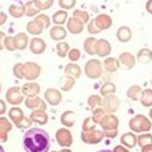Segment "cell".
<instances>
[{"mask_svg": "<svg viewBox=\"0 0 152 152\" xmlns=\"http://www.w3.org/2000/svg\"><path fill=\"white\" fill-rule=\"evenodd\" d=\"M33 118H35L36 121H41V123H45V119L42 115H33Z\"/></svg>", "mask_w": 152, "mask_h": 152, "instance_id": "cell-11", "label": "cell"}, {"mask_svg": "<svg viewBox=\"0 0 152 152\" xmlns=\"http://www.w3.org/2000/svg\"><path fill=\"white\" fill-rule=\"evenodd\" d=\"M72 58H73V59H77V53H73V55H72Z\"/></svg>", "mask_w": 152, "mask_h": 152, "instance_id": "cell-12", "label": "cell"}, {"mask_svg": "<svg viewBox=\"0 0 152 152\" xmlns=\"http://www.w3.org/2000/svg\"><path fill=\"white\" fill-rule=\"evenodd\" d=\"M53 152H56V151H53Z\"/></svg>", "mask_w": 152, "mask_h": 152, "instance_id": "cell-17", "label": "cell"}, {"mask_svg": "<svg viewBox=\"0 0 152 152\" xmlns=\"http://www.w3.org/2000/svg\"><path fill=\"white\" fill-rule=\"evenodd\" d=\"M130 128L136 132H142V130H148L150 129V123L145 119V116L138 115L136 119L130 121Z\"/></svg>", "mask_w": 152, "mask_h": 152, "instance_id": "cell-2", "label": "cell"}, {"mask_svg": "<svg viewBox=\"0 0 152 152\" xmlns=\"http://www.w3.org/2000/svg\"><path fill=\"white\" fill-rule=\"evenodd\" d=\"M60 152H72V151L70 150H61Z\"/></svg>", "mask_w": 152, "mask_h": 152, "instance_id": "cell-14", "label": "cell"}, {"mask_svg": "<svg viewBox=\"0 0 152 152\" xmlns=\"http://www.w3.org/2000/svg\"><path fill=\"white\" fill-rule=\"evenodd\" d=\"M23 148L26 152H48L50 148V136L40 128H32L23 136Z\"/></svg>", "mask_w": 152, "mask_h": 152, "instance_id": "cell-1", "label": "cell"}, {"mask_svg": "<svg viewBox=\"0 0 152 152\" xmlns=\"http://www.w3.org/2000/svg\"><path fill=\"white\" fill-rule=\"evenodd\" d=\"M143 96H145V99H143V104L145 105H151L152 104V92L151 91H146L145 94H143Z\"/></svg>", "mask_w": 152, "mask_h": 152, "instance_id": "cell-8", "label": "cell"}, {"mask_svg": "<svg viewBox=\"0 0 152 152\" xmlns=\"http://www.w3.org/2000/svg\"><path fill=\"white\" fill-rule=\"evenodd\" d=\"M1 128H5V130H10V125H8L5 120L0 121V142H5L7 141V134L1 132Z\"/></svg>", "mask_w": 152, "mask_h": 152, "instance_id": "cell-7", "label": "cell"}, {"mask_svg": "<svg viewBox=\"0 0 152 152\" xmlns=\"http://www.w3.org/2000/svg\"><path fill=\"white\" fill-rule=\"evenodd\" d=\"M150 115H151V118H152V110H151V113H150Z\"/></svg>", "mask_w": 152, "mask_h": 152, "instance_id": "cell-16", "label": "cell"}, {"mask_svg": "<svg viewBox=\"0 0 152 152\" xmlns=\"http://www.w3.org/2000/svg\"><path fill=\"white\" fill-rule=\"evenodd\" d=\"M0 152H5V151H4V148L1 147V145H0Z\"/></svg>", "mask_w": 152, "mask_h": 152, "instance_id": "cell-15", "label": "cell"}, {"mask_svg": "<svg viewBox=\"0 0 152 152\" xmlns=\"http://www.w3.org/2000/svg\"><path fill=\"white\" fill-rule=\"evenodd\" d=\"M138 143H139V146H141V147L151 145V143H152V136H150V134H145V136L138 137Z\"/></svg>", "mask_w": 152, "mask_h": 152, "instance_id": "cell-6", "label": "cell"}, {"mask_svg": "<svg viewBox=\"0 0 152 152\" xmlns=\"http://www.w3.org/2000/svg\"><path fill=\"white\" fill-rule=\"evenodd\" d=\"M113 152H128V150L124 148L123 146H116L115 148H114V151H113Z\"/></svg>", "mask_w": 152, "mask_h": 152, "instance_id": "cell-9", "label": "cell"}, {"mask_svg": "<svg viewBox=\"0 0 152 152\" xmlns=\"http://www.w3.org/2000/svg\"><path fill=\"white\" fill-rule=\"evenodd\" d=\"M56 141L60 146L63 147H69L72 145V142H73V139H72V134L68 132V130H59L56 133Z\"/></svg>", "mask_w": 152, "mask_h": 152, "instance_id": "cell-3", "label": "cell"}, {"mask_svg": "<svg viewBox=\"0 0 152 152\" xmlns=\"http://www.w3.org/2000/svg\"><path fill=\"white\" fill-rule=\"evenodd\" d=\"M136 143H137V137H134L133 134H130V133H126L121 137V145L129 147V148H133V147L136 146Z\"/></svg>", "mask_w": 152, "mask_h": 152, "instance_id": "cell-5", "label": "cell"}, {"mask_svg": "<svg viewBox=\"0 0 152 152\" xmlns=\"http://www.w3.org/2000/svg\"><path fill=\"white\" fill-rule=\"evenodd\" d=\"M99 152H111L110 150H101V151H99Z\"/></svg>", "mask_w": 152, "mask_h": 152, "instance_id": "cell-13", "label": "cell"}, {"mask_svg": "<svg viewBox=\"0 0 152 152\" xmlns=\"http://www.w3.org/2000/svg\"><path fill=\"white\" fill-rule=\"evenodd\" d=\"M82 139L86 143H99L102 139V134L101 133H92V134H82Z\"/></svg>", "mask_w": 152, "mask_h": 152, "instance_id": "cell-4", "label": "cell"}, {"mask_svg": "<svg viewBox=\"0 0 152 152\" xmlns=\"http://www.w3.org/2000/svg\"><path fill=\"white\" fill-rule=\"evenodd\" d=\"M142 152H152V143L151 145H147V146H143Z\"/></svg>", "mask_w": 152, "mask_h": 152, "instance_id": "cell-10", "label": "cell"}]
</instances>
